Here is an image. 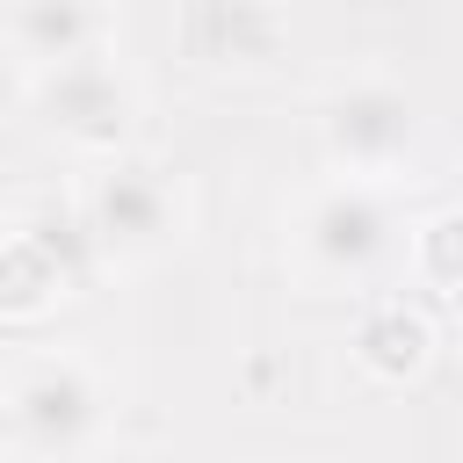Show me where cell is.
Returning a JSON list of instances; mask_svg holds the SVG:
<instances>
[{
    "instance_id": "52a82bcc",
    "label": "cell",
    "mask_w": 463,
    "mask_h": 463,
    "mask_svg": "<svg viewBox=\"0 0 463 463\" xmlns=\"http://www.w3.org/2000/svg\"><path fill=\"white\" fill-rule=\"evenodd\" d=\"M181 36H188V58L217 72H260L282 51V22L268 0H188Z\"/></svg>"
},
{
    "instance_id": "30bf717a",
    "label": "cell",
    "mask_w": 463,
    "mask_h": 463,
    "mask_svg": "<svg viewBox=\"0 0 463 463\" xmlns=\"http://www.w3.org/2000/svg\"><path fill=\"white\" fill-rule=\"evenodd\" d=\"M412 268H420V282H427V289L463 297V203L420 224V239H412Z\"/></svg>"
},
{
    "instance_id": "8992f818",
    "label": "cell",
    "mask_w": 463,
    "mask_h": 463,
    "mask_svg": "<svg viewBox=\"0 0 463 463\" xmlns=\"http://www.w3.org/2000/svg\"><path fill=\"white\" fill-rule=\"evenodd\" d=\"M109 29H116L109 0H7V51L29 80L109 51Z\"/></svg>"
},
{
    "instance_id": "277c9868",
    "label": "cell",
    "mask_w": 463,
    "mask_h": 463,
    "mask_svg": "<svg viewBox=\"0 0 463 463\" xmlns=\"http://www.w3.org/2000/svg\"><path fill=\"white\" fill-rule=\"evenodd\" d=\"M29 87H36L43 123H51L72 152H123L130 116H137V87L109 65V51L72 58V65H51V72H36Z\"/></svg>"
},
{
    "instance_id": "ba28073f",
    "label": "cell",
    "mask_w": 463,
    "mask_h": 463,
    "mask_svg": "<svg viewBox=\"0 0 463 463\" xmlns=\"http://www.w3.org/2000/svg\"><path fill=\"white\" fill-rule=\"evenodd\" d=\"M80 289V268L22 217L14 232H7V246H0V311L14 318V326H29V318H43L58 297H72Z\"/></svg>"
},
{
    "instance_id": "6da1fadb",
    "label": "cell",
    "mask_w": 463,
    "mask_h": 463,
    "mask_svg": "<svg viewBox=\"0 0 463 463\" xmlns=\"http://www.w3.org/2000/svg\"><path fill=\"white\" fill-rule=\"evenodd\" d=\"M80 210H87V224H94L101 260H159V253L181 239V224H188L181 188L166 181V166L123 159V152L87 181Z\"/></svg>"
},
{
    "instance_id": "5b68a950",
    "label": "cell",
    "mask_w": 463,
    "mask_h": 463,
    "mask_svg": "<svg viewBox=\"0 0 463 463\" xmlns=\"http://www.w3.org/2000/svg\"><path fill=\"white\" fill-rule=\"evenodd\" d=\"M318 137H326L340 174H369L376 181V174H391L412 152V101L391 80H354V87L326 94Z\"/></svg>"
},
{
    "instance_id": "3957f363",
    "label": "cell",
    "mask_w": 463,
    "mask_h": 463,
    "mask_svg": "<svg viewBox=\"0 0 463 463\" xmlns=\"http://www.w3.org/2000/svg\"><path fill=\"white\" fill-rule=\"evenodd\" d=\"M297 253H304V268L326 275V282H354V275H369V268L391 253V210H383V195L369 188V174H347V181H333V188H318V195L304 203V217H297Z\"/></svg>"
},
{
    "instance_id": "7a4b0ae2",
    "label": "cell",
    "mask_w": 463,
    "mask_h": 463,
    "mask_svg": "<svg viewBox=\"0 0 463 463\" xmlns=\"http://www.w3.org/2000/svg\"><path fill=\"white\" fill-rule=\"evenodd\" d=\"M101 412L109 405H101V383L87 362H72V354L29 362L7 383V449L14 456H80V449H94Z\"/></svg>"
},
{
    "instance_id": "9c48e42d",
    "label": "cell",
    "mask_w": 463,
    "mask_h": 463,
    "mask_svg": "<svg viewBox=\"0 0 463 463\" xmlns=\"http://www.w3.org/2000/svg\"><path fill=\"white\" fill-rule=\"evenodd\" d=\"M434 354V326L412 311V304H369L362 326H354V362L376 376V383H412Z\"/></svg>"
}]
</instances>
